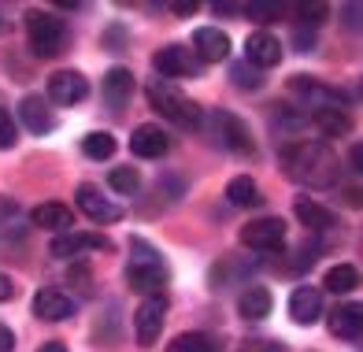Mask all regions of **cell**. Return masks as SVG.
I'll use <instances>...</instances> for the list:
<instances>
[{"label": "cell", "instance_id": "6da1fadb", "mask_svg": "<svg viewBox=\"0 0 363 352\" xmlns=\"http://www.w3.org/2000/svg\"><path fill=\"white\" fill-rule=\"evenodd\" d=\"M286 175L293 182H301V186H311V189H326L337 182V156L330 153L323 141H296L286 148Z\"/></svg>", "mask_w": 363, "mask_h": 352}, {"label": "cell", "instance_id": "7a4b0ae2", "mask_svg": "<svg viewBox=\"0 0 363 352\" xmlns=\"http://www.w3.org/2000/svg\"><path fill=\"white\" fill-rule=\"evenodd\" d=\"M145 93H148V104H152L163 119H171V123H178V126H201V108H196L186 93H178L171 82L152 78Z\"/></svg>", "mask_w": 363, "mask_h": 352}, {"label": "cell", "instance_id": "3957f363", "mask_svg": "<svg viewBox=\"0 0 363 352\" xmlns=\"http://www.w3.org/2000/svg\"><path fill=\"white\" fill-rule=\"evenodd\" d=\"M26 38H30L34 56L52 60V56L63 53V45H67V23L52 11H30L26 15Z\"/></svg>", "mask_w": 363, "mask_h": 352}, {"label": "cell", "instance_id": "277c9868", "mask_svg": "<svg viewBox=\"0 0 363 352\" xmlns=\"http://www.w3.org/2000/svg\"><path fill=\"white\" fill-rule=\"evenodd\" d=\"M211 126H216V138L238 156H252L256 153V141H252V130L245 119H238L234 111H216L211 115Z\"/></svg>", "mask_w": 363, "mask_h": 352}, {"label": "cell", "instance_id": "5b68a950", "mask_svg": "<svg viewBox=\"0 0 363 352\" xmlns=\"http://www.w3.org/2000/svg\"><path fill=\"white\" fill-rule=\"evenodd\" d=\"M152 67L160 71V82L163 78H196L201 75V60H196L186 45H167L152 56Z\"/></svg>", "mask_w": 363, "mask_h": 352}, {"label": "cell", "instance_id": "8992f818", "mask_svg": "<svg viewBox=\"0 0 363 352\" xmlns=\"http://www.w3.org/2000/svg\"><path fill=\"white\" fill-rule=\"evenodd\" d=\"M241 245L259 248V253H278L286 245V223L274 219V215H263V219H256L241 230Z\"/></svg>", "mask_w": 363, "mask_h": 352}, {"label": "cell", "instance_id": "52a82bcc", "mask_svg": "<svg viewBox=\"0 0 363 352\" xmlns=\"http://www.w3.org/2000/svg\"><path fill=\"white\" fill-rule=\"evenodd\" d=\"M163 315H167V300L163 297H145L138 312H134V334H138V345H156L160 341V330H163Z\"/></svg>", "mask_w": 363, "mask_h": 352}, {"label": "cell", "instance_id": "ba28073f", "mask_svg": "<svg viewBox=\"0 0 363 352\" xmlns=\"http://www.w3.org/2000/svg\"><path fill=\"white\" fill-rule=\"evenodd\" d=\"M48 248H52V256L71 260V256H82V253H108L111 241L101 238V233H78V230H67V233H60V238L48 245Z\"/></svg>", "mask_w": 363, "mask_h": 352}, {"label": "cell", "instance_id": "9c48e42d", "mask_svg": "<svg viewBox=\"0 0 363 352\" xmlns=\"http://www.w3.org/2000/svg\"><path fill=\"white\" fill-rule=\"evenodd\" d=\"M74 200H78V208L86 211L93 223H119V219H123V208L111 204L108 197H101V189L89 186V182H82V186H78Z\"/></svg>", "mask_w": 363, "mask_h": 352}, {"label": "cell", "instance_id": "30bf717a", "mask_svg": "<svg viewBox=\"0 0 363 352\" xmlns=\"http://www.w3.org/2000/svg\"><path fill=\"white\" fill-rule=\"evenodd\" d=\"M245 60H249L256 71L278 67V60H282V41L267 30H256V33H249V41H245Z\"/></svg>", "mask_w": 363, "mask_h": 352}, {"label": "cell", "instance_id": "8fae6325", "mask_svg": "<svg viewBox=\"0 0 363 352\" xmlns=\"http://www.w3.org/2000/svg\"><path fill=\"white\" fill-rule=\"evenodd\" d=\"M289 315L296 326H315L323 319V293L315 286H296L289 297Z\"/></svg>", "mask_w": 363, "mask_h": 352}, {"label": "cell", "instance_id": "7c38bea8", "mask_svg": "<svg viewBox=\"0 0 363 352\" xmlns=\"http://www.w3.org/2000/svg\"><path fill=\"white\" fill-rule=\"evenodd\" d=\"M48 97H52L56 104H82V100L89 97V82L78 71H56L48 78Z\"/></svg>", "mask_w": 363, "mask_h": 352}, {"label": "cell", "instance_id": "4fadbf2b", "mask_svg": "<svg viewBox=\"0 0 363 352\" xmlns=\"http://www.w3.org/2000/svg\"><path fill=\"white\" fill-rule=\"evenodd\" d=\"M193 56L201 63H219L230 56V38L219 26H201L193 33Z\"/></svg>", "mask_w": 363, "mask_h": 352}, {"label": "cell", "instance_id": "5bb4252c", "mask_svg": "<svg viewBox=\"0 0 363 352\" xmlns=\"http://www.w3.org/2000/svg\"><path fill=\"white\" fill-rule=\"evenodd\" d=\"M34 315L45 323H63L74 315V300L60 290H38L34 293Z\"/></svg>", "mask_w": 363, "mask_h": 352}, {"label": "cell", "instance_id": "9a60e30c", "mask_svg": "<svg viewBox=\"0 0 363 352\" xmlns=\"http://www.w3.org/2000/svg\"><path fill=\"white\" fill-rule=\"evenodd\" d=\"M167 148H171L167 133H163L160 126H152V123H141L134 133H130V153L141 156V160H160Z\"/></svg>", "mask_w": 363, "mask_h": 352}, {"label": "cell", "instance_id": "2e32d148", "mask_svg": "<svg viewBox=\"0 0 363 352\" xmlns=\"http://www.w3.org/2000/svg\"><path fill=\"white\" fill-rule=\"evenodd\" d=\"M19 115H23V123H26L30 133H52L56 130V115L38 93H30V97L19 100Z\"/></svg>", "mask_w": 363, "mask_h": 352}, {"label": "cell", "instance_id": "e0dca14e", "mask_svg": "<svg viewBox=\"0 0 363 352\" xmlns=\"http://www.w3.org/2000/svg\"><path fill=\"white\" fill-rule=\"evenodd\" d=\"M101 89H104L108 104L119 111L130 100V93H134V75H130V67H111V71L104 75V82H101Z\"/></svg>", "mask_w": 363, "mask_h": 352}, {"label": "cell", "instance_id": "ac0fdd59", "mask_svg": "<svg viewBox=\"0 0 363 352\" xmlns=\"http://www.w3.org/2000/svg\"><path fill=\"white\" fill-rule=\"evenodd\" d=\"M126 282H130V290H138V293H156L163 282H167V271H163V263H130Z\"/></svg>", "mask_w": 363, "mask_h": 352}, {"label": "cell", "instance_id": "d6986e66", "mask_svg": "<svg viewBox=\"0 0 363 352\" xmlns=\"http://www.w3.org/2000/svg\"><path fill=\"white\" fill-rule=\"evenodd\" d=\"M359 326H363V308L359 304H341V308L330 312V334H334V338L356 341Z\"/></svg>", "mask_w": 363, "mask_h": 352}, {"label": "cell", "instance_id": "ffe728a7", "mask_svg": "<svg viewBox=\"0 0 363 352\" xmlns=\"http://www.w3.org/2000/svg\"><path fill=\"white\" fill-rule=\"evenodd\" d=\"M34 223H38L41 230H63V233H67V230L74 226V215H71L67 204L48 200V204H38V208H34Z\"/></svg>", "mask_w": 363, "mask_h": 352}, {"label": "cell", "instance_id": "44dd1931", "mask_svg": "<svg viewBox=\"0 0 363 352\" xmlns=\"http://www.w3.org/2000/svg\"><path fill=\"white\" fill-rule=\"evenodd\" d=\"M293 211H296V219H301V226H308V230H330V226H334V211L323 208L319 200L301 197L293 204Z\"/></svg>", "mask_w": 363, "mask_h": 352}, {"label": "cell", "instance_id": "7402d4cb", "mask_svg": "<svg viewBox=\"0 0 363 352\" xmlns=\"http://www.w3.org/2000/svg\"><path fill=\"white\" fill-rule=\"evenodd\" d=\"M271 304H274V300H271L267 290H263V286H249L241 293V300H238V312L245 315V319H267Z\"/></svg>", "mask_w": 363, "mask_h": 352}, {"label": "cell", "instance_id": "603a6c76", "mask_svg": "<svg viewBox=\"0 0 363 352\" xmlns=\"http://www.w3.org/2000/svg\"><path fill=\"white\" fill-rule=\"evenodd\" d=\"M226 197H230V204L234 208H256L259 204V186L249 178V175H238V178H230V186H226Z\"/></svg>", "mask_w": 363, "mask_h": 352}, {"label": "cell", "instance_id": "cb8c5ba5", "mask_svg": "<svg viewBox=\"0 0 363 352\" xmlns=\"http://www.w3.org/2000/svg\"><path fill=\"white\" fill-rule=\"evenodd\" d=\"M311 123H315V126L326 133V138L349 133V115H345L341 104H334V108H315V111H311Z\"/></svg>", "mask_w": 363, "mask_h": 352}, {"label": "cell", "instance_id": "d4e9b609", "mask_svg": "<svg viewBox=\"0 0 363 352\" xmlns=\"http://www.w3.org/2000/svg\"><path fill=\"white\" fill-rule=\"evenodd\" d=\"M323 286H326L330 293H352V290L359 286V271H356L352 263H337V267H330V271H326Z\"/></svg>", "mask_w": 363, "mask_h": 352}, {"label": "cell", "instance_id": "484cf974", "mask_svg": "<svg viewBox=\"0 0 363 352\" xmlns=\"http://www.w3.org/2000/svg\"><path fill=\"white\" fill-rule=\"evenodd\" d=\"M82 153H86L89 160H108V156H115V138L108 130H93V133L82 138Z\"/></svg>", "mask_w": 363, "mask_h": 352}, {"label": "cell", "instance_id": "4316f807", "mask_svg": "<svg viewBox=\"0 0 363 352\" xmlns=\"http://www.w3.org/2000/svg\"><path fill=\"white\" fill-rule=\"evenodd\" d=\"M167 352H219V341L193 330V334H178V338L167 345Z\"/></svg>", "mask_w": 363, "mask_h": 352}, {"label": "cell", "instance_id": "83f0119b", "mask_svg": "<svg viewBox=\"0 0 363 352\" xmlns=\"http://www.w3.org/2000/svg\"><path fill=\"white\" fill-rule=\"evenodd\" d=\"M108 186H111L115 193H138L141 175L134 171V167H115V171L108 175Z\"/></svg>", "mask_w": 363, "mask_h": 352}, {"label": "cell", "instance_id": "f1b7e54d", "mask_svg": "<svg viewBox=\"0 0 363 352\" xmlns=\"http://www.w3.org/2000/svg\"><path fill=\"white\" fill-rule=\"evenodd\" d=\"M230 75H234V82H238L241 89H259V86H263L259 71H256V67H249V63H238V67H234V71H230Z\"/></svg>", "mask_w": 363, "mask_h": 352}, {"label": "cell", "instance_id": "f546056e", "mask_svg": "<svg viewBox=\"0 0 363 352\" xmlns=\"http://www.w3.org/2000/svg\"><path fill=\"white\" fill-rule=\"evenodd\" d=\"M19 141V130H15V119L8 108H0V148H15Z\"/></svg>", "mask_w": 363, "mask_h": 352}, {"label": "cell", "instance_id": "4dcf8cb0", "mask_svg": "<svg viewBox=\"0 0 363 352\" xmlns=\"http://www.w3.org/2000/svg\"><path fill=\"white\" fill-rule=\"evenodd\" d=\"M241 11L249 15V19H256V23H271V19L282 15V8H278V4H256V0H252V4H245Z\"/></svg>", "mask_w": 363, "mask_h": 352}, {"label": "cell", "instance_id": "1f68e13d", "mask_svg": "<svg viewBox=\"0 0 363 352\" xmlns=\"http://www.w3.org/2000/svg\"><path fill=\"white\" fill-rule=\"evenodd\" d=\"M296 11H301V19H304V23H311V26H319V23L326 19V11H330V8H326V4H301V8H296Z\"/></svg>", "mask_w": 363, "mask_h": 352}, {"label": "cell", "instance_id": "d6a6232c", "mask_svg": "<svg viewBox=\"0 0 363 352\" xmlns=\"http://www.w3.org/2000/svg\"><path fill=\"white\" fill-rule=\"evenodd\" d=\"M241 352H286L282 341H245Z\"/></svg>", "mask_w": 363, "mask_h": 352}, {"label": "cell", "instance_id": "836d02e7", "mask_svg": "<svg viewBox=\"0 0 363 352\" xmlns=\"http://www.w3.org/2000/svg\"><path fill=\"white\" fill-rule=\"evenodd\" d=\"M293 41L301 45V53H311V48H315V33H311V30L304 33V26H296L293 30Z\"/></svg>", "mask_w": 363, "mask_h": 352}, {"label": "cell", "instance_id": "e575fe53", "mask_svg": "<svg viewBox=\"0 0 363 352\" xmlns=\"http://www.w3.org/2000/svg\"><path fill=\"white\" fill-rule=\"evenodd\" d=\"M11 348H15V334L0 323V352H11Z\"/></svg>", "mask_w": 363, "mask_h": 352}, {"label": "cell", "instance_id": "d590c367", "mask_svg": "<svg viewBox=\"0 0 363 352\" xmlns=\"http://www.w3.org/2000/svg\"><path fill=\"white\" fill-rule=\"evenodd\" d=\"M15 215V200H8V197H0V226H4L8 219Z\"/></svg>", "mask_w": 363, "mask_h": 352}, {"label": "cell", "instance_id": "8d00e7d4", "mask_svg": "<svg viewBox=\"0 0 363 352\" xmlns=\"http://www.w3.org/2000/svg\"><path fill=\"white\" fill-rule=\"evenodd\" d=\"M171 11H174V15H193V11H196V0H174Z\"/></svg>", "mask_w": 363, "mask_h": 352}, {"label": "cell", "instance_id": "74e56055", "mask_svg": "<svg viewBox=\"0 0 363 352\" xmlns=\"http://www.w3.org/2000/svg\"><path fill=\"white\" fill-rule=\"evenodd\" d=\"M11 297H15L11 278H8V275H0V304H4V300H11Z\"/></svg>", "mask_w": 363, "mask_h": 352}, {"label": "cell", "instance_id": "f35d334b", "mask_svg": "<svg viewBox=\"0 0 363 352\" xmlns=\"http://www.w3.org/2000/svg\"><path fill=\"white\" fill-rule=\"evenodd\" d=\"M38 352H67V348H63V341H45Z\"/></svg>", "mask_w": 363, "mask_h": 352}]
</instances>
